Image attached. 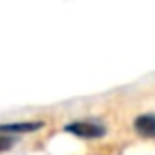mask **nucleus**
<instances>
[{"label":"nucleus","instance_id":"1","mask_svg":"<svg viewBox=\"0 0 155 155\" xmlns=\"http://www.w3.org/2000/svg\"><path fill=\"white\" fill-rule=\"evenodd\" d=\"M64 130L68 134L83 138V140H96V138H102L106 134V127L98 121H72V123H66Z\"/></svg>","mask_w":155,"mask_h":155},{"label":"nucleus","instance_id":"2","mask_svg":"<svg viewBox=\"0 0 155 155\" xmlns=\"http://www.w3.org/2000/svg\"><path fill=\"white\" fill-rule=\"evenodd\" d=\"M45 123L43 121H17V123H0V134L2 136H13V134H28L41 130Z\"/></svg>","mask_w":155,"mask_h":155},{"label":"nucleus","instance_id":"3","mask_svg":"<svg viewBox=\"0 0 155 155\" xmlns=\"http://www.w3.org/2000/svg\"><path fill=\"white\" fill-rule=\"evenodd\" d=\"M134 132L142 138H155V115L144 113L134 119Z\"/></svg>","mask_w":155,"mask_h":155},{"label":"nucleus","instance_id":"4","mask_svg":"<svg viewBox=\"0 0 155 155\" xmlns=\"http://www.w3.org/2000/svg\"><path fill=\"white\" fill-rule=\"evenodd\" d=\"M13 144H15V138L13 136H2V134H0V151H7Z\"/></svg>","mask_w":155,"mask_h":155}]
</instances>
